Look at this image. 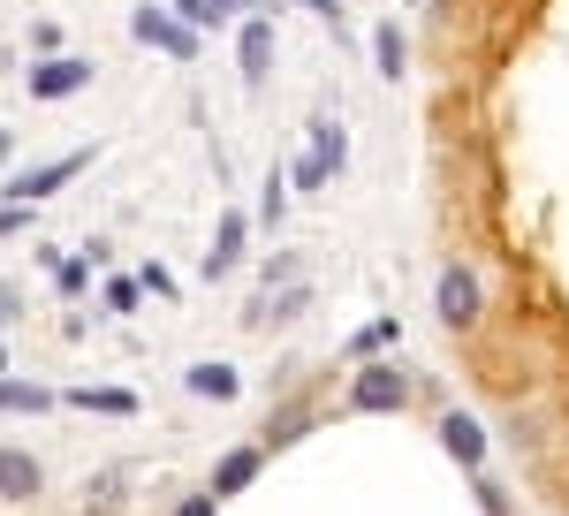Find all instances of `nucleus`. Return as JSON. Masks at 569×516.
Masks as SVG:
<instances>
[{
  "label": "nucleus",
  "mask_w": 569,
  "mask_h": 516,
  "mask_svg": "<svg viewBox=\"0 0 569 516\" xmlns=\"http://www.w3.org/2000/svg\"><path fill=\"white\" fill-rule=\"evenodd\" d=\"M410 403H418V380H410L402 365H357L350 410H365V418H402Z\"/></svg>",
  "instance_id": "nucleus-1"
},
{
  "label": "nucleus",
  "mask_w": 569,
  "mask_h": 516,
  "mask_svg": "<svg viewBox=\"0 0 569 516\" xmlns=\"http://www.w3.org/2000/svg\"><path fill=\"white\" fill-rule=\"evenodd\" d=\"M433 311H440V327H448V335L479 327L486 289H479V274H471V258H448V266H440V281H433Z\"/></svg>",
  "instance_id": "nucleus-2"
},
{
  "label": "nucleus",
  "mask_w": 569,
  "mask_h": 516,
  "mask_svg": "<svg viewBox=\"0 0 569 516\" xmlns=\"http://www.w3.org/2000/svg\"><path fill=\"white\" fill-rule=\"evenodd\" d=\"M130 39L152 46V53H168V61H198V31L182 23L176 8H137V16H130Z\"/></svg>",
  "instance_id": "nucleus-3"
},
{
  "label": "nucleus",
  "mask_w": 569,
  "mask_h": 516,
  "mask_svg": "<svg viewBox=\"0 0 569 516\" xmlns=\"http://www.w3.org/2000/svg\"><path fill=\"white\" fill-rule=\"evenodd\" d=\"M342 160H350V145H342V122H311V152L289 168V182L297 190H319L327 175H342Z\"/></svg>",
  "instance_id": "nucleus-4"
},
{
  "label": "nucleus",
  "mask_w": 569,
  "mask_h": 516,
  "mask_svg": "<svg viewBox=\"0 0 569 516\" xmlns=\"http://www.w3.org/2000/svg\"><path fill=\"white\" fill-rule=\"evenodd\" d=\"M31 99H77V91L91 85V61H77V53H46V61H31Z\"/></svg>",
  "instance_id": "nucleus-5"
},
{
  "label": "nucleus",
  "mask_w": 569,
  "mask_h": 516,
  "mask_svg": "<svg viewBox=\"0 0 569 516\" xmlns=\"http://www.w3.org/2000/svg\"><path fill=\"white\" fill-rule=\"evenodd\" d=\"M433 440L448 448V464H463V472H486V433H479V418H471V410H440Z\"/></svg>",
  "instance_id": "nucleus-6"
},
{
  "label": "nucleus",
  "mask_w": 569,
  "mask_h": 516,
  "mask_svg": "<svg viewBox=\"0 0 569 516\" xmlns=\"http://www.w3.org/2000/svg\"><path fill=\"white\" fill-rule=\"evenodd\" d=\"M236 69H243V85H266V77H273V16H243V31H236Z\"/></svg>",
  "instance_id": "nucleus-7"
},
{
  "label": "nucleus",
  "mask_w": 569,
  "mask_h": 516,
  "mask_svg": "<svg viewBox=\"0 0 569 516\" xmlns=\"http://www.w3.org/2000/svg\"><path fill=\"white\" fill-rule=\"evenodd\" d=\"M84 168H91V145H84V152H69V160H46L39 175H16V182H8V206H31V198H46V190L77 182Z\"/></svg>",
  "instance_id": "nucleus-8"
},
{
  "label": "nucleus",
  "mask_w": 569,
  "mask_h": 516,
  "mask_svg": "<svg viewBox=\"0 0 569 516\" xmlns=\"http://www.w3.org/2000/svg\"><path fill=\"white\" fill-rule=\"evenodd\" d=\"M266 456H273L266 440H243V448H228V456L213 464V494H220V502H236V494H243V486L259 478V464H266Z\"/></svg>",
  "instance_id": "nucleus-9"
},
{
  "label": "nucleus",
  "mask_w": 569,
  "mask_h": 516,
  "mask_svg": "<svg viewBox=\"0 0 569 516\" xmlns=\"http://www.w3.org/2000/svg\"><path fill=\"white\" fill-rule=\"evenodd\" d=\"M182 387H190L198 403H236V395H243V373H236V365H220V357H206V365H190V373H182Z\"/></svg>",
  "instance_id": "nucleus-10"
},
{
  "label": "nucleus",
  "mask_w": 569,
  "mask_h": 516,
  "mask_svg": "<svg viewBox=\"0 0 569 516\" xmlns=\"http://www.w3.org/2000/svg\"><path fill=\"white\" fill-rule=\"evenodd\" d=\"M319 426V403H281V410H273V418H266V448H289V440H305V433Z\"/></svg>",
  "instance_id": "nucleus-11"
},
{
  "label": "nucleus",
  "mask_w": 569,
  "mask_h": 516,
  "mask_svg": "<svg viewBox=\"0 0 569 516\" xmlns=\"http://www.w3.org/2000/svg\"><path fill=\"white\" fill-rule=\"evenodd\" d=\"M31 494H39V464H31L23 448H8V456H0V502L16 509V502H31Z\"/></svg>",
  "instance_id": "nucleus-12"
},
{
  "label": "nucleus",
  "mask_w": 569,
  "mask_h": 516,
  "mask_svg": "<svg viewBox=\"0 0 569 516\" xmlns=\"http://www.w3.org/2000/svg\"><path fill=\"white\" fill-rule=\"evenodd\" d=\"M243 258V214H220V228H213V251H206V281H220L228 266Z\"/></svg>",
  "instance_id": "nucleus-13"
},
{
  "label": "nucleus",
  "mask_w": 569,
  "mask_h": 516,
  "mask_svg": "<svg viewBox=\"0 0 569 516\" xmlns=\"http://www.w3.org/2000/svg\"><path fill=\"white\" fill-rule=\"evenodd\" d=\"M69 403H77V410H114V418H130V410H137L130 387H69Z\"/></svg>",
  "instance_id": "nucleus-14"
},
{
  "label": "nucleus",
  "mask_w": 569,
  "mask_h": 516,
  "mask_svg": "<svg viewBox=\"0 0 569 516\" xmlns=\"http://www.w3.org/2000/svg\"><path fill=\"white\" fill-rule=\"evenodd\" d=\"M372 61H380V77H402L410 46H402V31H395V23H380V31H372Z\"/></svg>",
  "instance_id": "nucleus-15"
},
{
  "label": "nucleus",
  "mask_w": 569,
  "mask_h": 516,
  "mask_svg": "<svg viewBox=\"0 0 569 516\" xmlns=\"http://www.w3.org/2000/svg\"><path fill=\"white\" fill-rule=\"evenodd\" d=\"M0 403H8V410H46L53 395H46V387H23V380H8V387H0Z\"/></svg>",
  "instance_id": "nucleus-16"
},
{
  "label": "nucleus",
  "mask_w": 569,
  "mask_h": 516,
  "mask_svg": "<svg viewBox=\"0 0 569 516\" xmlns=\"http://www.w3.org/2000/svg\"><path fill=\"white\" fill-rule=\"evenodd\" d=\"M388 343H395V319H372V327L350 343V357H372V349H388Z\"/></svg>",
  "instance_id": "nucleus-17"
},
{
  "label": "nucleus",
  "mask_w": 569,
  "mask_h": 516,
  "mask_svg": "<svg viewBox=\"0 0 569 516\" xmlns=\"http://www.w3.org/2000/svg\"><path fill=\"white\" fill-rule=\"evenodd\" d=\"M168 8H176V16L190 23V31H206V23H220V16H213V0H168Z\"/></svg>",
  "instance_id": "nucleus-18"
},
{
  "label": "nucleus",
  "mask_w": 569,
  "mask_h": 516,
  "mask_svg": "<svg viewBox=\"0 0 569 516\" xmlns=\"http://www.w3.org/2000/svg\"><path fill=\"white\" fill-rule=\"evenodd\" d=\"M176 516H220V494H213V486H206V494H182Z\"/></svg>",
  "instance_id": "nucleus-19"
},
{
  "label": "nucleus",
  "mask_w": 569,
  "mask_h": 516,
  "mask_svg": "<svg viewBox=\"0 0 569 516\" xmlns=\"http://www.w3.org/2000/svg\"><path fill=\"white\" fill-rule=\"evenodd\" d=\"M137 289H144V281H107V304H114V311H137Z\"/></svg>",
  "instance_id": "nucleus-20"
},
{
  "label": "nucleus",
  "mask_w": 569,
  "mask_h": 516,
  "mask_svg": "<svg viewBox=\"0 0 569 516\" xmlns=\"http://www.w3.org/2000/svg\"><path fill=\"white\" fill-rule=\"evenodd\" d=\"M281 206H289V198H281V175H266V206H259V214H266V228L281 220Z\"/></svg>",
  "instance_id": "nucleus-21"
},
{
  "label": "nucleus",
  "mask_w": 569,
  "mask_h": 516,
  "mask_svg": "<svg viewBox=\"0 0 569 516\" xmlns=\"http://www.w3.org/2000/svg\"><path fill=\"white\" fill-rule=\"evenodd\" d=\"M479 502H486V516H509V502H501V486H493V478H479Z\"/></svg>",
  "instance_id": "nucleus-22"
},
{
  "label": "nucleus",
  "mask_w": 569,
  "mask_h": 516,
  "mask_svg": "<svg viewBox=\"0 0 569 516\" xmlns=\"http://www.w3.org/2000/svg\"><path fill=\"white\" fill-rule=\"evenodd\" d=\"M305 8H319L327 23H342V0H305Z\"/></svg>",
  "instance_id": "nucleus-23"
},
{
  "label": "nucleus",
  "mask_w": 569,
  "mask_h": 516,
  "mask_svg": "<svg viewBox=\"0 0 569 516\" xmlns=\"http://www.w3.org/2000/svg\"><path fill=\"white\" fill-rule=\"evenodd\" d=\"M243 8H251V0H213V16H243Z\"/></svg>",
  "instance_id": "nucleus-24"
}]
</instances>
